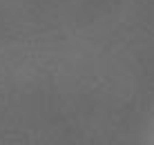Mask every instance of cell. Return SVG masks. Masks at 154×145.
<instances>
[]
</instances>
